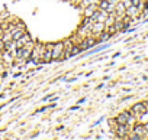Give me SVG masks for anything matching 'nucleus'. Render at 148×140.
<instances>
[{
	"mask_svg": "<svg viewBox=\"0 0 148 140\" xmlns=\"http://www.w3.org/2000/svg\"><path fill=\"white\" fill-rule=\"evenodd\" d=\"M131 113L135 116V117H141L147 113V106L145 103H136L132 108H131Z\"/></svg>",
	"mask_w": 148,
	"mask_h": 140,
	"instance_id": "f03ea898",
	"label": "nucleus"
},
{
	"mask_svg": "<svg viewBox=\"0 0 148 140\" xmlns=\"http://www.w3.org/2000/svg\"><path fill=\"white\" fill-rule=\"evenodd\" d=\"M109 2H115V0H109Z\"/></svg>",
	"mask_w": 148,
	"mask_h": 140,
	"instance_id": "5701e85b",
	"label": "nucleus"
},
{
	"mask_svg": "<svg viewBox=\"0 0 148 140\" xmlns=\"http://www.w3.org/2000/svg\"><path fill=\"white\" fill-rule=\"evenodd\" d=\"M99 6H100L102 10H110V2L109 0H102Z\"/></svg>",
	"mask_w": 148,
	"mask_h": 140,
	"instance_id": "1a4fd4ad",
	"label": "nucleus"
},
{
	"mask_svg": "<svg viewBox=\"0 0 148 140\" xmlns=\"http://www.w3.org/2000/svg\"><path fill=\"white\" fill-rule=\"evenodd\" d=\"M3 49H5V42L0 39V51H3Z\"/></svg>",
	"mask_w": 148,
	"mask_h": 140,
	"instance_id": "aec40b11",
	"label": "nucleus"
},
{
	"mask_svg": "<svg viewBox=\"0 0 148 140\" xmlns=\"http://www.w3.org/2000/svg\"><path fill=\"white\" fill-rule=\"evenodd\" d=\"M100 28H103V23H96V26H95V30H96V32H100V30H102Z\"/></svg>",
	"mask_w": 148,
	"mask_h": 140,
	"instance_id": "dca6fc26",
	"label": "nucleus"
},
{
	"mask_svg": "<svg viewBox=\"0 0 148 140\" xmlns=\"http://www.w3.org/2000/svg\"><path fill=\"white\" fill-rule=\"evenodd\" d=\"M65 58V52H64V45L62 42L54 45L52 48V59H64Z\"/></svg>",
	"mask_w": 148,
	"mask_h": 140,
	"instance_id": "f257e3e1",
	"label": "nucleus"
},
{
	"mask_svg": "<svg viewBox=\"0 0 148 140\" xmlns=\"http://www.w3.org/2000/svg\"><path fill=\"white\" fill-rule=\"evenodd\" d=\"M131 116H134L131 111H123V113H121V114L116 117V123H118V124H128Z\"/></svg>",
	"mask_w": 148,
	"mask_h": 140,
	"instance_id": "7ed1b4c3",
	"label": "nucleus"
},
{
	"mask_svg": "<svg viewBox=\"0 0 148 140\" xmlns=\"http://www.w3.org/2000/svg\"><path fill=\"white\" fill-rule=\"evenodd\" d=\"M42 61L44 62H49V61H52V49H45L44 51V53H42Z\"/></svg>",
	"mask_w": 148,
	"mask_h": 140,
	"instance_id": "0eeeda50",
	"label": "nucleus"
},
{
	"mask_svg": "<svg viewBox=\"0 0 148 140\" xmlns=\"http://www.w3.org/2000/svg\"><path fill=\"white\" fill-rule=\"evenodd\" d=\"M89 48H90L89 38H86V39H83V41H82V43H80V49H82V51H86V49H89Z\"/></svg>",
	"mask_w": 148,
	"mask_h": 140,
	"instance_id": "9d476101",
	"label": "nucleus"
},
{
	"mask_svg": "<svg viewBox=\"0 0 148 140\" xmlns=\"http://www.w3.org/2000/svg\"><path fill=\"white\" fill-rule=\"evenodd\" d=\"M145 129H147V130H148V123H147V124H145Z\"/></svg>",
	"mask_w": 148,
	"mask_h": 140,
	"instance_id": "4be33fe9",
	"label": "nucleus"
},
{
	"mask_svg": "<svg viewBox=\"0 0 148 140\" xmlns=\"http://www.w3.org/2000/svg\"><path fill=\"white\" fill-rule=\"evenodd\" d=\"M106 23H113V19H112V16H109V19L106 20Z\"/></svg>",
	"mask_w": 148,
	"mask_h": 140,
	"instance_id": "412c9836",
	"label": "nucleus"
},
{
	"mask_svg": "<svg viewBox=\"0 0 148 140\" xmlns=\"http://www.w3.org/2000/svg\"><path fill=\"white\" fill-rule=\"evenodd\" d=\"M95 12V7L93 6H89L87 9H86V15H90V13H93Z\"/></svg>",
	"mask_w": 148,
	"mask_h": 140,
	"instance_id": "2eb2a0df",
	"label": "nucleus"
},
{
	"mask_svg": "<svg viewBox=\"0 0 148 140\" xmlns=\"http://www.w3.org/2000/svg\"><path fill=\"white\" fill-rule=\"evenodd\" d=\"M128 131H129L128 124H116V133L119 137H126Z\"/></svg>",
	"mask_w": 148,
	"mask_h": 140,
	"instance_id": "423d86ee",
	"label": "nucleus"
},
{
	"mask_svg": "<svg viewBox=\"0 0 148 140\" xmlns=\"http://www.w3.org/2000/svg\"><path fill=\"white\" fill-rule=\"evenodd\" d=\"M116 13H118V15H123V13H125V5H123V3H119V5L116 6Z\"/></svg>",
	"mask_w": 148,
	"mask_h": 140,
	"instance_id": "f8f14e48",
	"label": "nucleus"
},
{
	"mask_svg": "<svg viewBox=\"0 0 148 140\" xmlns=\"http://www.w3.org/2000/svg\"><path fill=\"white\" fill-rule=\"evenodd\" d=\"M113 26L116 28V30H121V29H123V28H125V23H122L121 20H118V22H115V23H113Z\"/></svg>",
	"mask_w": 148,
	"mask_h": 140,
	"instance_id": "4468645a",
	"label": "nucleus"
},
{
	"mask_svg": "<svg viewBox=\"0 0 148 140\" xmlns=\"http://www.w3.org/2000/svg\"><path fill=\"white\" fill-rule=\"evenodd\" d=\"M129 139H131V140H141V137H139L138 134H135V133H134V134H131V136H129Z\"/></svg>",
	"mask_w": 148,
	"mask_h": 140,
	"instance_id": "f3484780",
	"label": "nucleus"
},
{
	"mask_svg": "<svg viewBox=\"0 0 148 140\" xmlns=\"http://www.w3.org/2000/svg\"><path fill=\"white\" fill-rule=\"evenodd\" d=\"M110 38V33L109 32H102L100 33V38H99V42H105V41H108Z\"/></svg>",
	"mask_w": 148,
	"mask_h": 140,
	"instance_id": "9b49d317",
	"label": "nucleus"
},
{
	"mask_svg": "<svg viewBox=\"0 0 148 140\" xmlns=\"http://www.w3.org/2000/svg\"><path fill=\"white\" fill-rule=\"evenodd\" d=\"M139 5H141V0H132V6L139 7Z\"/></svg>",
	"mask_w": 148,
	"mask_h": 140,
	"instance_id": "a211bd4d",
	"label": "nucleus"
},
{
	"mask_svg": "<svg viewBox=\"0 0 148 140\" xmlns=\"http://www.w3.org/2000/svg\"><path fill=\"white\" fill-rule=\"evenodd\" d=\"M134 133H135V134H138L141 139H145V137H147L148 130L145 129V126H142V124H136V126L134 127Z\"/></svg>",
	"mask_w": 148,
	"mask_h": 140,
	"instance_id": "39448f33",
	"label": "nucleus"
},
{
	"mask_svg": "<svg viewBox=\"0 0 148 140\" xmlns=\"http://www.w3.org/2000/svg\"><path fill=\"white\" fill-rule=\"evenodd\" d=\"M16 56H18V58H23V59H29V58H31V51H29V48H26V46L18 48Z\"/></svg>",
	"mask_w": 148,
	"mask_h": 140,
	"instance_id": "20e7f679",
	"label": "nucleus"
},
{
	"mask_svg": "<svg viewBox=\"0 0 148 140\" xmlns=\"http://www.w3.org/2000/svg\"><path fill=\"white\" fill-rule=\"evenodd\" d=\"M80 52H82L80 46H73V48H71V52H70V56H73V55H77V53H80Z\"/></svg>",
	"mask_w": 148,
	"mask_h": 140,
	"instance_id": "ddd939ff",
	"label": "nucleus"
},
{
	"mask_svg": "<svg viewBox=\"0 0 148 140\" xmlns=\"http://www.w3.org/2000/svg\"><path fill=\"white\" fill-rule=\"evenodd\" d=\"M23 33H25V30H22V29H19L18 32H15V30H13V32H12V39H13V41H18L19 38H22V36H23Z\"/></svg>",
	"mask_w": 148,
	"mask_h": 140,
	"instance_id": "6e6552de",
	"label": "nucleus"
},
{
	"mask_svg": "<svg viewBox=\"0 0 148 140\" xmlns=\"http://www.w3.org/2000/svg\"><path fill=\"white\" fill-rule=\"evenodd\" d=\"M115 32H116V28H115V26H110V28H109V33H110V36H112Z\"/></svg>",
	"mask_w": 148,
	"mask_h": 140,
	"instance_id": "6ab92c4d",
	"label": "nucleus"
}]
</instances>
